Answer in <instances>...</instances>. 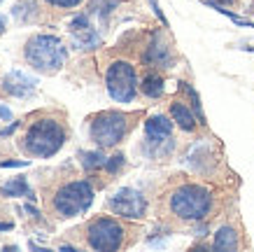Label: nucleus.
Masks as SVG:
<instances>
[{
    "label": "nucleus",
    "mask_w": 254,
    "mask_h": 252,
    "mask_svg": "<svg viewBox=\"0 0 254 252\" xmlns=\"http://www.w3.org/2000/svg\"><path fill=\"white\" fill-rule=\"evenodd\" d=\"M140 89H142V93L149 96V98H159L163 93V80L159 75H147L145 80H142V84H140Z\"/></svg>",
    "instance_id": "obj_13"
},
{
    "label": "nucleus",
    "mask_w": 254,
    "mask_h": 252,
    "mask_svg": "<svg viewBox=\"0 0 254 252\" xmlns=\"http://www.w3.org/2000/svg\"><path fill=\"white\" fill-rule=\"evenodd\" d=\"M2 86H5V91L16 96V98H26V96H31L35 91V80L28 75H23L19 70L14 73H9L5 80H2Z\"/></svg>",
    "instance_id": "obj_9"
},
{
    "label": "nucleus",
    "mask_w": 254,
    "mask_h": 252,
    "mask_svg": "<svg viewBox=\"0 0 254 252\" xmlns=\"http://www.w3.org/2000/svg\"><path fill=\"white\" fill-rule=\"evenodd\" d=\"M238 248V234L231 227H222L215 234V250H236Z\"/></svg>",
    "instance_id": "obj_12"
},
{
    "label": "nucleus",
    "mask_w": 254,
    "mask_h": 252,
    "mask_svg": "<svg viewBox=\"0 0 254 252\" xmlns=\"http://www.w3.org/2000/svg\"><path fill=\"white\" fill-rule=\"evenodd\" d=\"M49 5H56V7H77L82 0H47Z\"/></svg>",
    "instance_id": "obj_20"
},
{
    "label": "nucleus",
    "mask_w": 254,
    "mask_h": 252,
    "mask_svg": "<svg viewBox=\"0 0 254 252\" xmlns=\"http://www.w3.org/2000/svg\"><path fill=\"white\" fill-rule=\"evenodd\" d=\"M105 164V159H103V154L100 152H84V168H98Z\"/></svg>",
    "instance_id": "obj_17"
},
{
    "label": "nucleus",
    "mask_w": 254,
    "mask_h": 252,
    "mask_svg": "<svg viewBox=\"0 0 254 252\" xmlns=\"http://www.w3.org/2000/svg\"><path fill=\"white\" fill-rule=\"evenodd\" d=\"M19 166H28V161H2L0 168H19Z\"/></svg>",
    "instance_id": "obj_21"
},
{
    "label": "nucleus",
    "mask_w": 254,
    "mask_h": 252,
    "mask_svg": "<svg viewBox=\"0 0 254 252\" xmlns=\"http://www.w3.org/2000/svg\"><path fill=\"white\" fill-rule=\"evenodd\" d=\"M147 59H152V61L156 63V66H161V68H168V63H170V59H168V49L166 47H149V56Z\"/></svg>",
    "instance_id": "obj_16"
},
{
    "label": "nucleus",
    "mask_w": 254,
    "mask_h": 252,
    "mask_svg": "<svg viewBox=\"0 0 254 252\" xmlns=\"http://www.w3.org/2000/svg\"><path fill=\"white\" fill-rule=\"evenodd\" d=\"M0 117H2V119H9V110H7V107H0Z\"/></svg>",
    "instance_id": "obj_22"
},
{
    "label": "nucleus",
    "mask_w": 254,
    "mask_h": 252,
    "mask_svg": "<svg viewBox=\"0 0 254 252\" xmlns=\"http://www.w3.org/2000/svg\"><path fill=\"white\" fill-rule=\"evenodd\" d=\"M110 208H112L117 215H122V217L140 220V217H145L147 203H145V199H142L140 191L124 187V189H119L115 196L110 199Z\"/></svg>",
    "instance_id": "obj_8"
},
{
    "label": "nucleus",
    "mask_w": 254,
    "mask_h": 252,
    "mask_svg": "<svg viewBox=\"0 0 254 252\" xmlns=\"http://www.w3.org/2000/svg\"><path fill=\"white\" fill-rule=\"evenodd\" d=\"M93 201V189L86 180L63 184L54 196V208L59 210L61 217H75V215L84 213Z\"/></svg>",
    "instance_id": "obj_4"
},
{
    "label": "nucleus",
    "mask_w": 254,
    "mask_h": 252,
    "mask_svg": "<svg viewBox=\"0 0 254 252\" xmlns=\"http://www.w3.org/2000/svg\"><path fill=\"white\" fill-rule=\"evenodd\" d=\"M12 229V224H9V222H5V224H0V231H9Z\"/></svg>",
    "instance_id": "obj_24"
},
{
    "label": "nucleus",
    "mask_w": 254,
    "mask_h": 252,
    "mask_svg": "<svg viewBox=\"0 0 254 252\" xmlns=\"http://www.w3.org/2000/svg\"><path fill=\"white\" fill-rule=\"evenodd\" d=\"M122 166H124V157H122V154H115V157H110V159L105 161V168H108L110 173H117Z\"/></svg>",
    "instance_id": "obj_18"
},
{
    "label": "nucleus",
    "mask_w": 254,
    "mask_h": 252,
    "mask_svg": "<svg viewBox=\"0 0 254 252\" xmlns=\"http://www.w3.org/2000/svg\"><path fill=\"white\" fill-rule=\"evenodd\" d=\"M2 194H5V196H21V194H26L31 201L38 199V196H33V191L28 189L26 180H21V177H16V180H12V182L5 184V187H2Z\"/></svg>",
    "instance_id": "obj_14"
},
{
    "label": "nucleus",
    "mask_w": 254,
    "mask_h": 252,
    "mask_svg": "<svg viewBox=\"0 0 254 252\" xmlns=\"http://www.w3.org/2000/svg\"><path fill=\"white\" fill-rule=\"evenodd\" d=\"M86 241H89V248H93V250H119L124 245V227L112 217H98L89 224Z\"/></svg>",
    "instance_id": "obj_6"
},
{
    "label": "nucleus",
    "mask_w": 254,
    "mask_h": 252,
    "mask_svg": "<svg viewBox=\"0 0 254 252\" xmlns=\"http://www.w3.org/2000/svg\"><path fill=\"white\" fill-rule=\"evenodd\" d=\"M219 2H226V5H233L236 0H219Z\"/></svg>",
    "instance_id": "obj_25"
},
{
    "label": "nucleus",
    "mask_w": 254,
    "mask_h": 252,
    "mask_svg": "<svg viewBox=\"0 0 254 252\" xmlns=\"http://www.w3.org/2000/svg\"><path fill=\"white\" fill-rule=\"evenodd\" d=\"M115 2H117V0H115Z\"/></svg>",
    "instance_id": "obj_27"
},
{
    "label": "nucleus",
    "mask_w": 254,
    "mask_h": 252,
    "mask_svg": "<svg viewBox=\"0 0 254 252\" xmlns=\"http://www.w3.org/2000/svg\"><path fill=\"white\" fill-rule=\"evenodd\" d=\"M75 38H77V42L84 49H91V47L98 45V35H96V31H93L91 26H84V28H75Z\"/></svg>",
    "instance_id": "obj_15"
},
{
    "label": "nucleus",
    "mask_w": 254,
    "mask_h": 252,
    "mask_svg": "<svg viewBox=\"0 0 254 252\" xmlns=\"http://www.w3.org/2000/svg\"><path fill=\"white\" fill-rule=\"evenodd\" d=\"M170 117H173V122H177L185 131H193V129H196L193 112L185 105V103H173V105H170Z\"/></svg>",
    "instance_id": "obj_11"
},
{
    "label": "nucleus",
    "mask_w": 254,
    "mask_h": 252,
    "mask_svg": "<svg viewBox=\"0 0 254 252\" xmlns=\"http://www.w3.org/2000/svg\"><path fill=\"white\" fill-rule=\"evenodd\" d=\"M185 89L189 91V96H191V100H193V110H196V117H198V122L205 124V117H203V110H200V103H198V96H196V91H193L191 86H185Z\"/></svg>",
    "instance_id": "obj_19"
},
{
    "label": "nucleus",
    "mask_w": 254,
    "mask_h": 252,
    "mask_svg": "<svg viewBox=\"0 0 254 252\" xmlns=\"http://www.w3.org/2000/svg\"><path fill=\"white\" fill-rule=\"evenodd\" d=\"M63 140H65V131L56 119H49V117H42V119H35L31 122V126L23 133V150L31 154V157H54L59 150L63 147Z\"/></svg>",
    "instance_id": "obj_1"
},
{
    "label": "nucleus",
    "mask_w": 254,
    "mask_h": 252,
    "mask_svg": "<svg viewBox=\"0 0 254 252\" xmlns=\"http://www.w3.org/2000/svg\"><path fill=\"white\" fill-rule=\"evenodd\" d=\"M128 129V117L124 112H100L91 122V138L100 147H115Z\"/></svg>",
    "instance_id": "obj_7"
},
{
    "label": "nucleus",
    "mask_w": 254,
    "mask_h": 252,
    "mask_svg": "<svg viewBox=\"0 0 254 252\" xmlns=\"http://www.w3.org/2000/svg\"><path fill=\"white\" fill-rule=\"evenodd\" d=\"M145 131H147V138H149L152 143H163V140L170 138V133H173V122L163 115L149 117L145 122Z\"/></svg>",
    "instance_id": "obj_10"
},
{
    "label": "nucleus",
    "mask_w": 254,
    "mask_h": 252,
    "mask_svg": "<svg viewBox=\"0 0 254 252\" xmlns=\"http://www.w3.org/2000/svg\"><path fill=\"white\" fill-rule=\"evenodd\" d=\"M14 129H16V122L12 124V126H9V129H5V131H2V136H9V133H12V131H14Z\"/></svg>",
    "instance_id": "obj_23"
},
{
    "label": "nucleus",
    "mask_w": 254,
    "mask_h": 252,
    "mask_svg": "<svg viewBox=\"0 0 254 252\" xmlns=\"http://www.w3.org/2000/svg\"><path fill=\"white\" fill-rule=\"evenodd\" d=\"M2 28H5V19H0V33H2Z\"/></svg>",
    "instance_id": "obj_26"
},
{
    "label": "nucleus",
    "mask_w": 254,
    "mask_h": 252,
    "mask_svg": "<svg viewBox=\"0 0 254 252\" xmlns=\"http://www.w3.org/2000/svg\"><path fill=\"white\" fill-rule=\"evenodd\" d=\"M26 61L35 70L54 73L65 63V47L54 35H33L26 42Z\"/></svg>",
    "instance_id": "obj_3"
},
{
    "label": "nucleus",
    "mask_w": 254,
    "mask_h": 252,
    "mask_svg": "<svg viewBox=\"0 0 254 252\" xmlns=\"http://www.w3.org/2000/svg\"><path fill=\"white\" fill-rule=\"evenodd\" d=\"M212 208V196L200 184H182L170 196V210L180 220H203Z\"/></svg>",
    "instance_id": "obj_2"
},
{
    "label": "nucleus",
    "mask_w": 254,
    "mask_h": 252,
    "mask_svg": "<svg viewBox=\"0 0 254 252\" xmlns=\"http://www.w3.org/2000/svg\"><path fill=\"white\" fill-rule=\"evenodd\" d=\"M108 82V93L117 103H131L138 91V77H135V68L128 61H115L108 68L105 75Z\"/></svg>",
    "instance_id": "obj_5"
}]
</instances>
